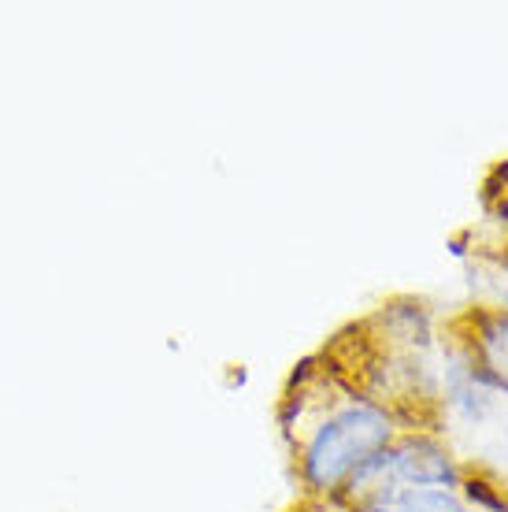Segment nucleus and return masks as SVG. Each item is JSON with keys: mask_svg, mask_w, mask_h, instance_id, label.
Instances as JSON below:
<instances>
[{"mask_svg": "<svg viewBox=\"0 0 508 512\" xmlns=\"http://www.w3.org/2000/svg\"><path fill=\"white\" fill-rule=\"evenodd\" d=\"M457 494H460V498H468L471 505L486 509V512H508V494H505V487H494L490 479H483V475H475V472H464V475H460Z\"/></svg>", "mask_w": 508, "mask_h": 512, "instance_id": "5", "label": "nucleus"}, {"mask_svg": "<svg viewBox=\"0 0 508 512\" xmlns=\"http://www.w3.org/2000/svg\"><path fill=\"white\" fill-rule=\"evenodd\" d=\"M390 464H394V479L401 487L457 490L460 475H464L457 457L434 431H401L390 446Z\"/></svg>", "mask_w": 508, "mask_h": 512, "instance_id": "3", "label": "nucleus"}, {"mask_svg": "<svg viewBox=\"0 0 508 512\" xmlns=\"http://www.w3.org/2000/svg\"><path fill=\"white\" fill-rule=\"evenodd\" d=\"M394 512H468L457 490L442 487H401L394 498Z\"/></svg>", "mask_w": 508, "mask_h": 512, "instance_id": "4", "label": "nucleus"}, {"mask_svg": "<svg viewBox=\"0 0 508 512\" xmlns=\"http://www.w3.org/2000/svg\"><path fill=\"white\" fill-rule=\"evenodd\" d=\"M449 346L457 349L471 375L486 390H508V312L468 308L449 327Z\"/></svg>", "mask_w": 508, "mask_h": 512, "instance_id": "2", "label": "nucleus"}, {"mask_svg": "<svg viewBox=\"0 0 508 512\" xmlns=\"http://www.w3.org/2000/svg\"><path fill=\"white\" fill-rule=\"evenodd\" d=\"M279 431L290 446L297 483L312 501H338L349 475L394 446V412L356 394L316 357L301 360L279 397Z\"/></svg>", "mask_w": 508, "mask_h": 512, "instance_id": "1", "label": "nucleus"}, {"mask_svg": "<svg viewBox=\"0 0 508 512\" xmlns=\"http://www.w3.org/2000/svg\"><path fill=\"white\" fill-rule=\"evenodd\" d=\"M290 512H345V509H338V505H331V501H312V498H305L297 509H290Z\"/></svg>", "mask_w": 508, "mask_h": 512, "instance_id": "7", "label": "nucleus"}, {"mask_svg": "<svg viewBox=\"0 0 508 512\" xmlns=\"http://www.w3.org/2000/svg\"><path fill=\"white\" fill-rule=\"evenodd\" d=\"M483 201H486V212H490L494 219H501V223L508 227V160L490 171L486 190H483Z\"/></svg>", "mask_w": 508, "mask_h": 512, "instance_id": "6", "label": "nucleus"}, {"mask_svg": "<svg viewBox=\"0 0 508 512\" xmlns=\"http://www.w3.org/2000/svg\"><path fill=\"white\" fill-rule=\"evenodd\" d=\"M345 512H394V505H360V509H345Z\"/></svg>", "mask_w": 508, "mask_h": 512, "instance_id": "8", "label": "nucleus"}]
</instances>
